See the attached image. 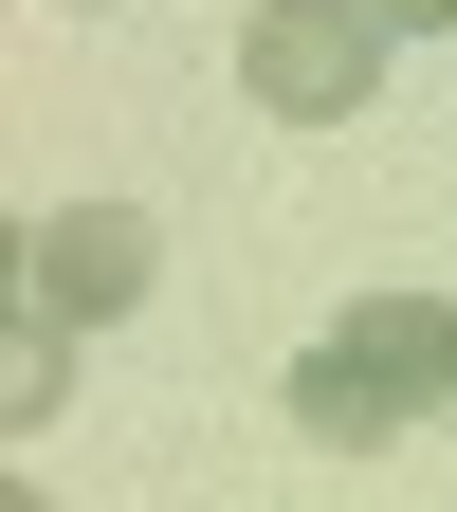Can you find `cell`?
<instances>
[{"label": "cell", "mask_w": 457, "mask_h": 512, "mask_svg": "<svg viewBox=\"0 0 457 512\" xmlns=\"http://www.w3.org/2000/svg\"><path fill=\"white\" fill-rule=\"evenodd\" d=\"M421 403H457V311H439V293H366L348 330L293 366V439H330V458L403 439Z\"/></svg>", "instance_id": "6da1fadb"}, {"label": "cell", "mask_w": 457, "mask_h": 512, "mask_svg": "<svg viewBox=\"0 0 457 512\" xmlns=\"http://www.w3.org/2000/svg\"><path fill=\"white\" fill-rule=\"evenodd\" d=\"M238 92L275 128H348L384 92V19H366V0H256V19H238Z\"/></svg>", "instance_id": "7a4b0ae2"}, {"label": "cell", "mask_w": 457, "mask_h": 512, "mask_svg": "<svg viewBox=\"0 0 457 512\" xmlns=\"http://www.w3.org/2000/svg\"><path fill=\"white\" fill-rule=\"evenodd\" d=\"M147 275H165V238L128 220V202H55V220L19 238V311H55V330H110V311H147Z\"/></svg>", "instance_id": "3957f363"}, {"label": "cell", "mask_w": 457, "mask_h": 512, "mask_svg": "<svg viewBox=\"0 0 457 512\" xmlns=\"http://www.w3.org/2000/svg\"><path fill=\"white\" fill-rule=\"evenodd\" d=\"M55 384H74V330H55V311H19V366H0V403H19V421H55Z\"/></svg>", "instance_id": "277c9868"}, {"label": "cell", "mask_w": 457, "mask_h": 512, "mask_svg": "<svg viewBox=\"0 0 457 512\" xmlns=\"http://www.w3.org/2000/svg\"><path fill=\"white\" fill-rule=\"evenodd\" d=\"M366 19H384V37H439V19H457V0H366Z\"/></svg>", "instance_id": "5b68a950"}, {"label": "cell", "mask_w": 457, "mask_h": 512, "mask_svg": "<svg viewBox=\"0 0 457 512\" xmlns=\"http://www.w3.org/2000/svg\"><path fill=\"white\" fill-rule=\"evenodd\" d=\"M0 512H55V494H37V476H0Z\"/></svg>", "instance_id": "8992f818"}, {"label": "cell", "mask_w": 457, "mask_h": 512, "mask_svg": "<svg viewBox=\"0 0 457 512\" xmlns=\"http://www.w3.org/2000/svg\"><path fill=\"white\" fill-rule=\"evenodd\" d=\"M439 421H457V403H439Z\"/></svg>", "instance_id": "52a82bcc"}]
</instances>
